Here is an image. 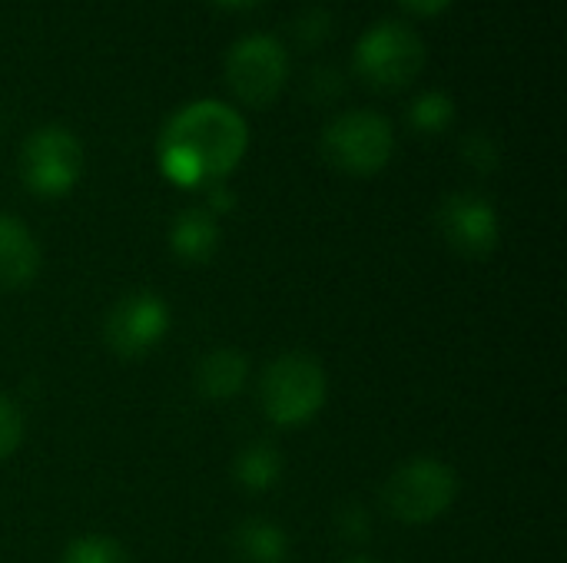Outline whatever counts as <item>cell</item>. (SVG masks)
<instances>
[{"label":"cell","instance_id":"1","mask_svg":"<svg viewBox=\"0 0 567 563\" xmlns=\"http://www.w3.org/2000/svg\"><path fill=\"white\" fill-rule=\"evenodd\" d=\"M249 146L246 119L219 103L196 100L183 106L159 136V169L183 189H209L243 163Z\"/></svg>","mask_w":567,"mask_h":563},{"label":"cell","instance_id":"2","mask_svg":"<svg viewBox=\"0 0 567 563\" xmlns=\"http://www.w3.org/2000/svg\"><path fill=\"white\" fill-rule=\"evenodd\" d=\"M329 398L326 368L306 352H286L266 365L259 378V405L262 415L276 428L309 425Z\"/></svg>","mask_w":567,"mask_h":563},{"label":"cell","instance_id":"3","mask_svg":"<svg viewBox=\"0 0 567 563\" xmlns=\"http://www.w3.org/2000/svg\"><path fill=\"white\" fill-rule=\"evenodd\" d=\"M379 498L385 514L399 524H432L452 511L458 498V475L439 458H412L389 475Z\"/></svg>","mask_w":567,"mask_h":563},{"label":"cell","instance_id":"4","mask_svg":"<svg viewBox=\"0 0 567 563\" xmlns=\"http://www.w3.org/2000/svg\"><path fill=\"white\" fill-rule=\"evenodd\" d=\"M322 156L329 166L349 176H375L389 166L395 153L392 123L375 110H349L339 113L322 129Z\"/></svg>","mask_w":567,"mask_h":563},{"label":"cell","instance_id":"5","mask_svg":"<svg viewBox=\"0 0 567 563\" xmlns=\"http://www.w3.org/2000/svg\"><path fill=\"white\" fill-rule=\"evenodd\" d=\"M355 70L375 90H399L409 86L425 66V43L422 37L399 20H382L369 27L355 43Z\"/></svg>","mask_w":567,"mask_h":563},{"label":"cell","instance_id":"6","mask_svg":"<svg viewBox=\"0 0 567 563\" xmlns=\"http://www.w3.org/2000/svg\"><path fill=\"white\" fill-rule=\"evenodd\" d=\"M20 176L33 196L60 199L73 192L83 176V146L66 126H40L23 139L20 149Z\"/></svg>","mask_w":567,"mask_h":563},{"label":"cell","instance_id":"7","mask_svg":"<svg viewBox=\"0 0 567 563\" xmlns=\"http://www.w3.org/2000/svg\"><path fill=\"white\" fill-rule=\"evenodd\" d=\"M289 76L286 46L269 33L239 37L226 53V80L229 90L249 106H269Z\"/></svg>","mask_w":567,"mask_h":563},{"label":"cell","instance_id":"8","mask_svg":"<svg viewBox=\"0 0 567 563\" xmlns=\"http://www.w3.org/2000/svg\"><path fill=\"white\" fill-rule=\"evenodd\" d=\"M166 335H169V305L150 289L120 295L103 319V342L120 358H143Z\"/></svg>","mask_w":567,"mask_h":563},{"label":"cell","instance_id":"9","mask_svg":"<svg viewBox=\"0 0 567 563\" xmlns=\"http://www.w3.org/2000/svg\"><path fill=\"white\" fill-rule=\"evenodd\" d=\"M435 226L449 249L468 259H485L502 242L498 209L478 192H449L435 209Z\"/></svg>","mask_w":567,"mask_h":563},{"label":"cell","instance_id":"10","mask_svg":"<svg viewBox=\"0 0 567 563\" xmlns=\"http://www.w3.org/2000/svg\"><path fill=\"white\" fill-rule=\"evenodd\" d=\"M40 265L37 236L17 216L0 212V289H27L40 275Z\"/></svg>","mask_w":567,"mask_h":563},{"label":"cell","instance_id":"11","mask_svg":"<svg viewBox=\"0 0 567 563\" xmlns=\"http://www.w3.org/2000/svg\"><path fill=\"white\" fill-rule=\"evenodd\" d=\"M246 382H249V358L239 348H213L193 372L196 395L213 405L239 398Z\"/></svg>","mask_w":567,"mask_h":563},{"label":"cell","instance_id":"12","mask_svg":"<svg viewBox=\"0 0 567 563\" xmlns=\"http://www.w3.org/2000/svg\"><path fill=\"white\" fill-rule=\"evenodd\" d=\"M219 219L209 209H183L173 226H169V249L176 252V259L189 262V265H203L219 252Z\"/></svg>","mask_w":567,"mask_h":563},{"label":"cell","instance_id":"13","mask_svg":"<svg viewBox=\"0 0 567 563\" xmlns=\"http://www.w3.org/2000/svg\"><path fill=\"white\" fill-rule=\"evenodd\" d=\"M233 551L243 563H289L292 544L282 524L269 518H249L233 531Z\"/></svg>","mask_w":567,"mask_h":563},{"label":"cell","instance_id":"14","mask_svg":"<svg viewBox=\"0 0 567 563\" xmlns=\"http://www.w3.org/2000/svg\"><path fill=\"white\" fill-rule=\"evenodd\" d=\"M233 481L246 494H266L282 481V455L269 441L246 445L233 461Z\"/></svg>","mask_w":567,"mask_h":563},{"label":"cell","instance_id":"15","mask_svg":"<svg viewBox=\"0 0 567 563\" xmlns=\"http://www.w3.org/2000/svg\"><path fill=\"white\" fill-rule=\"evenodd\" d=\"M60 563H133L130 551L106 534H80L66 544Z\"/></svg>","mask_w":567,"mask_h":563},{"label":"cell","instance_id":"16","mask_svg":"<svg viewBox=\"0 0 567 563\" xmlns=\"http://www.w3.org/2000/svg\"><path fill=\"white\" fill-rule=\"evenodd\" d=\"M409 119L419 133H445L455 119V103L445 90H429L412 103Z\"/></svg>","mask_w":567,"mask_h":563},{"label":"cell","instance_id":"17","mask_svg":"<svg viewBox=\"0 0 567 563\" xmlns=\"http://www.w3.org/2000/svg\"><path fill=\"white\" fill-rule=\"evenodd\" d=\"M23 431H27V418H23L20 405L13 398L0 395V461H7L20 448Z\"/></svg>","mask_w":567,"mask_h":563},{"label":"cell","instance_id":"18","mask_svg":"<svg viewBox=\"0 0 567 563\" xmlns=\"http://www.w3.org/2000/svg\"><path fill=\"white\" fill-rule=\"evenodd\" d=\"M462 156H465L475 169L488 173V169H495V166H498V156H502V153H498L495 139H492L488 133H468Z\"/></svg>","mask_w":567,"mask_h":563},{"label":"cell","instance_id":"19","mask_svg":"<svg viewBox=\"0 0 567 563\" xmlns=\"http://www.w3.org/2000/svg\"><path fill=\"white\" fill-rule=\"evenodd\" d=\"M369 531H372V524H369V514H365L362 504L342 508V514H339V534H342L346 541H365Z\"/></svg>","mask_w":567,"mask_h":563},{"label":"cell","instance_id":"20","mask_svg":"<svg viewBox=\"0 0 567 563\" xmlns=\"http://www.w3.org/2000/svg\"><path fill=\"white\" fill-rule=\"evenodd\" d=\"M409 10H415V13H425V17H432V13H442L452 0H402Z\"/></svg>","mask_w":567,"mask_h":563},{"label":"cell","instance_id":"21","mask_svg":"<svg viewBox=\"0 0 567 563\" xmlns=\"http://www.w3.org/2000/svg\"><path fill=\"white\" fill-rule=\"evenodd\" d=\"M219 7H229V10H246V7H256L262 0H216Z\"/></svg>","mask_w":567,"mask_h":563},{"label":"cell","instance_id":"22","mask_svg":"<svg viewBox=\"0 0 567 563\" xmlns=\"http://www.w3.org/2000/svg\"><path fill=\"white\" fill-rule=\"evenodd\" d=\"M342 563H379V561H372V557H349V561H342Z\"/></svg>","mask_w":567,"mask_h":563}]
</instances>
